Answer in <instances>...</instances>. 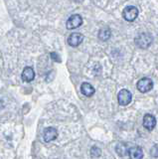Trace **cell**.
<instances>
[{"mask_svg": "<svg viewBox=\"0 0 158 159\" xmlns=\"http://www.w3.org/2000/svg\"><path fill=\"white\" fill-rule=\"evenodd\" d=\"M153 42V38L149 33H141L135 38V44L138 48L146 50L150 47Z\"/></svg>", "mask_w": 158, "mask_h": 159, "instance_id": "cell-1", "label": "cell"}, {"mask_svg": "<svg viewBox=\"0 0 158 159\" xmlns=\"http://www.w3.org/2000/svg\"><path fill=\"white\" fill-rule=\"evenodd\" d=\"M138 16V9L135 6H127L123 9L122 17L128 22H133Z\"/></svg>", "mask_w": 158, "mask_h": 159, "instance_id": "cell-2", "label": "cell"}, {"mask_svg": "<svg viewBox=\"0 0 158 159\" xmlns=\"http://www.w3.org/2000/svg\"><path fill=\"white\" fill-rule=\"evenodd\" d=\"M137 89L140 93H148L153 88V82L149 78H142L137 82Z\"/></svg>", "mask_w": 158, "mask_h": 159, "instance_id": "cell-3", "label": "cell"}, {"mask_svg": "<svg viewBox=\"0 0 158 159\" xmlns=\"http://www.w3.org/2000/svg\"><path fill=\"white\" fill-rule=\"evenodd\" d=\"M117 101L120 106H127L132 101V94L128 89H123L117 94Z\"/></svg>", "mask_w": 158, "mask_h": 159, "instance_id": "cell-4", "label": "cell"}, {"mask_svg": "<svg viewBox=\"0 0 158 159\" xmlns=\"http://www.w3.org/2000/svg\"><path fill=\"white\" fill-rule=\"evenodd\" d=\"M82 24H83V18H82L81 15L74 14V15H72V16L67 20L66 26H67V29L73 30V29L79 28Z\"/></svg>", "mask_w": 158, "mask_h": 159, "instance_id": "cell-5", "label": "cell"}, {"mask_svg": "<svg viewBox=\"0 0 158 159\" xmlns=\"http://www.w3.org/2000/svg\"><path fill=\"white\" fill-rule=\"evenodd\" d=\"M156 125V118L154 116H152V114H149L147 113L143 117V126H144L147 130H153Z\"/></svg>", "mask_w": 158, "mask_h": 159, "instance_id": "cell-6", "label": "cell"}, {"mask_svg": "<svg viewBox=\"0 0 158 159\" xmlns=\"http://www.w3.org/2000/svg\"><path fill=\"white\" fill-rule=\"evenodd\" d=\"M58 137V131L55 127H47L43 131V138L46 142H50Z\"/></svg>", "mask_w": 158, "mask_h": 159, "instance_id": "cell-7", "label": "cell"}, {"mask_svg": "<svg viewBox=\"0 0 158 159\" xmlns=\"http://www.w3.org/2000/svg\"><path fill=\"white\" fill-rule=\"evenodd\" d=\"M84 41V35L81 33H73L68 38V44L71 47H78Z\"/></svg>", "mask_w": 158, "mask_h": 159, "instance_id": "cell-8", "label": "cell"}, {"mask_svg": "<svg viewBox=\"0 0 158 159\" xmlns=\"http://www.w3.org/2000/svg\"><path fill=\"white\" fill-rule=\"evenodd\" d=\"M21 78L23 80V82L26 83H30L32 82L34 79H35V72H34L33 68L31 67H26L25 69L23 70Z\"/></svg>", "mask_w": 158, "mask_h": 159, "instance_id": "cell-9", "label": "cell"}, {"mask_svg": "<svg viewBox=\"0 0 158 159\" xmlns=\"http://www.w3.org/2000/svg\"><path fill=\"white\" fill-rule=\"evenodd\" d=\"M81 92H82V93L84 94V96L90 98V97H93V94H95L96 89H95V88H93L91 84L83 83L82 86H81Z\"/></svg>", "mask_w": 158, "mask_h": 159, "instance_id": "cell-10", "label": "cell"}, {"mask_svg": "<svg viewBox=\"0 0 158 159\" xmlns=\"http://www.w3.org/2000/svg\"><path fill=\"white\" fill-rule=\"evenodd\" d=\"M128 155H129L130 159H142L143 158L142 148H140L139 146H135V147L129 148Z\"/></svg>", "mask_w": 158, "mask_h": 159, "instance_id": "cell-11", "label": "cell"}, {"mask_svg": "<svg viewBox=\"0 0 158 159\" xmlns=\"http://www.w3.org/2000/svg\"><path fill=\"white\" fill-rule=\"evenodd\" d=\"M111 31L108 27H103L98 31V39L101 41L106 42L111 38Z\"/></svg>", "mask_w": 158, "mask_h": 159, "instance_id": "cell-12", "label": "cell"}, {"mask_svg": "<svg viewBox=\"0 0 158 159\" xmlns=\"http://www.w3.org/2000/svg\"><path fill=\"white\" fill-rule=\"evenodd\" d=\"M115 150H116V153L118 154V155L125 156L126 154H128V151H129V149L127 148L126 144H124V143H118L117 145H116Z\"/></svg>", "mask_w": 158, "mask_h": 159, "instance_id": "cell-13", "label": "cell"}, {"mask_svg": "<svg viewBox=\"0 0 158 159\" xmlns=\"http://www.w3.org/2000/svg\"><path fill=\"white\" fill-rule=\"evenodd\" d=\"M101 154H102V151H101L100 148L96 147V146L92 147V149H91V155L93 157H98V156H101Z\"/></svg>", "mask_w": 158, "mask_h": 159, "instance_id": "cell-14", "label": "cell"}, {"mask_svg": "<svg viewBox=\"0 0 158 159\" xmlns=\"http://www.w3.org/2000/svg\"><path fill=\"white\" fill-rule=\"evenodd\" d=\"M150 154L153 157H158V145H154L151 148Z\"/></svg>", "mask_w": 158, "mask_h": 159, "instance_id": "cell-15", "label": "cell"}, {"mask_svg": "<svg viewBox=\"0 0 158 159\" xmlns=\"http://www.w3.org/2000/svg\"><path fill=\"white\" fill-rule=\"evenodd\" d=\"M51 57H52V59L54 60V61H56V62H59V63L61 62L60 56H59V55H58L57 53H55V52H52V53H51Z\"/></svg>", "mask_w": 158, "mask_h": 159, "instance_id": "cell-16", "label": "cell"}, {"mask_svg": "<svg viewBox=\"0 0 158 159\" xmlns=\"http://www.w3.org/2000/svg\"><path fill=\"white\" fill-rule=\"evenodd\" d=\"M3 107H4V103H3V102L1 101V99H0V111H2Z\"/></svg>", "mask_w": 158, "mask_h": 159, "instance_id": "cell-17", "label": "cell"}, {"mask_svg": "<svg viewBox=\"0 0 158 159\" xmlns=\"http://www.w3.org/2000/svg\"><path fill=\"white\" fill-rule=\"evenodd\" d=\"M75 2H77V3H81V2H83L84 0H74Z\"/></svg>", "mask_w": 158, "mask_h": 159, "instance_id": "cell-18", "label": "cell"}]
</instances>
